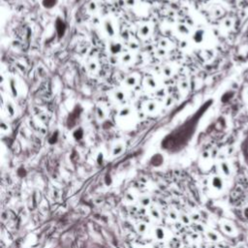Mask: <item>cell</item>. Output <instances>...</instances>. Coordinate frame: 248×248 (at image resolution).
<instances>
[{
	"instance_id": "cell-1",
	"label": "cell",
	"mask_w": 248,
	"mask_h": 248,
	"mask_svg": "<svg viewBox=\"0 0 248 248\" xmlns=\"http://www.w3.org/2000/svg\"><path fill=\"white\" fill-rule=\"evenodd\" d=\"M196 121H197L196 118H191L187 122H185L183 125H181L178 129L174 131L163 142V146L167 149L172 150L180 148L191 137V134L193 133V130L195 129Z\"/></svg>"
},
{
	"instance_id": "cell-2",
	"label": "cell",
	"mask_w": 248,
	"mask_h": 248,
	"mask_svg": "<svg viewBox=\"0 0 248 248\" xmlns=\"http://www.w3.org/2000/svg\"><path fill=\"white\" fill-rule=\"evenodd\" d=\"M80 112L79 111H78V108L75 109V111H72L71 112V115H69V118H68V123L70 124V125H73V124H75V122H76V120L79 118V116H80Z\"/></svg>"
},
{
	"instance_id": "cell-3",
	"label": "cell",
	"mask_w": 248,
	"mask_h": 248,
	"mask_svg": "<svg viewBox=\"0 0 248 248\" xmlns=\"http://www.w3.org/2000/svg\"><path fill=\"white\" fill-rule=\"evenodd\" d=\"M55 26H56V31H57V33L59 34V36H63L64 32H65V29H66L65 23H64L60 19H58L57 20H56Z\"/></svg>"
},
{
	"instance_id": "cell-4",
	"label": "cell",
	"mask_w": 248,
	"mask_h": 248,
	"mask_svg": "<svg viewBox=\"0 0 248 248\" xmlns=\"http://www.w3.org/2000/svg\"><path fill=\"white\" fill-rule=\"evenodd\" d=\"M212 186L214 188L218 189V190L222 189V187H223L222 179H221L219 176H215V177H213L212 178Z\"/></svg>"
},
{
	"instance_id": "cell-5",
	"label": "cell",
	"mask_w": 248,
	"mask_h": 248,
	"mask_svg": "<svg viewBox=\"0 0 248 248\" xmlns=\"http://www.w3.org/2000/svg\"><path fill=\"white\" fill-rule=\"evenodd\" d=\"M56 2H57V0H43V6L47 9H51L53 6H55Z\"/></svg>"
},
{
	"instance_id": "cell-6",
	"label": "cell",
	"mask_w": 248,
	"mask_h": 248,
	"mask_svg": "<svg viewBox=\"0 0 248 248\" xmlns=\"http://www.w3.org/2000/svg\"><path fill=\"white\" fill-rule=\"evenodd\" d=\"M223 230L227 233V234H233L234 233V227L230 224H224L223 225Z\"/></svg>"
},
{
	"instance_id": "cell-7",
	"label": "cell",
	"mask_w": 248,
	"mask_h": 248,
	"mask_svg": "<svg viewBox=\"0 0 248 248\" xmlns=\"http://www.w3.org/2000/svg\"><path fill=\"white\" fill-rule=\"evenodd\" d=\"M221 168H222V171L225 174V175H230V168L228 167V165H227L226 163H223L222 165H221Z\"/></svg>"
},
{
	"instance_id": "cell-8",
	"label": "cell",
	"mask_w": 248,
	"mask_h": 248,
	"mask_svg": "<svg viewBox=\"0 0 248 248\" xmlns=\"http://www.w3.org/2000/svg\"><path fill=\"white\" fill-rule=\"evenodd\" d=\"M74 136H75L76 139L80 140V138L83 137V130H82V129H78V130H76V132L74 133Z\"/></svg>"
},
{
	"instance_id": "cell-9",
	"label": "cell",
	"mask_w": 248,
	"mask_h": 248,
	"mask_svg": "<svg viewBox=\"0 0 248 248\" xmlns=\"http://www.w3.org/2000/svg\"><path fill=\"white\" fill-rule=\"evenodd\" d=\"M207 235H208V238H209L211 240H213V241H216L217 239H218V236H217V235H216V234H214V233L209 232L208 234H207Z\"/></svg>"
},
{
	"instance_id": "cell-10",
	"label": "cell",
	"mask_w": 248,
	"mask_h": 248,
	"mask_svg": "<svg viewBox=\"0 0 248 248\" xmlns=\"http://www.w3.org/2000/svg\"><path fill=\"white\" fill-rule=\"evenodd\" d=\"M243 215H244V217L246 219H248V207H245L244 209H243Z\"/></svg>"
}]
</instances>
